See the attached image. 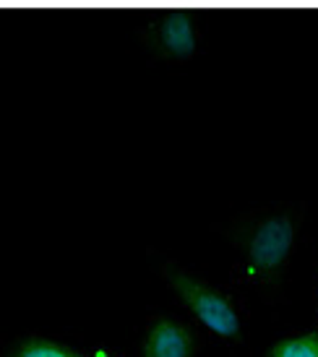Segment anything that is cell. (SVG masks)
<instances>
[{"instance_id": "cell-1", "label": "cell", "mask_w": 318, "mask_h": 357, "mask_svg": "<svg viewBox=\"0 0 318 357\" xmlns=\"http://www.w3.org/2000/svg\"><path fill=\"white\" fill-rule=\"evenodd\" d=\"M303 204L259 206L217 225L235 253L229 266L232 287L256 295L264 305H282L287 277L303 240Z\"/></svg>"}, {"instance_id": "cell-2", "label": "cell", "mask_w": 318, "mask_h": 357, "mask_svg": "<svg viewBox=\"0 0 318 357\" xmlns=\"http://www.w3.org/2000/svg\"><path fill=\"white\" fill-rule=\"evenodd\" d=\"M151 268L162 284L172 292L183 313H188L214 342L240 355L250 344L248 303L238 287H222L211 279L199 277L186 264L167 253L151 250Z\"/></svg>"}, {"instance_id": "cell-3", "label": "cell", "mask_w": 318, "mask_h": 357, "mask_svg": "<svg viewBox=\"0 0 318 357\" xmlns=\"http://www.w3.org/2000/svg\"><path fill=\"white\" fill-rule=\"evenodd\" d=\"M209 339L188 313L151 310L144 318L133 357H206Z\"/></svg>"}, {"instance_id": "cell-4", "label": "cell", "mask_w": 318, "mask_h": 357, "mask_svg": "<svg viewBox=\"0 0 318 357\" xmlns=\"http://www.w3.org/2000/svg\"><path fill=\"white\" fill-rule=\"evenodd\" d=\"M159 10H162V16L146 19L144 42L162 60L186 63V60H190L199 52L201 42H204V31H206L204 24L183 3L159 6Z\"/></svg>"}, {"instance_id": "cell-5", "label": "cell", "mask_w": 318, "mask_h": 357, "mask_svg": "<svg viewBox=\"0 0 318 357\" xmlns=\"http://www.w3.org/2000/svg\"><path fill=\"white\" fill-rule=\"evenodd\" d=\"M0 357H118L112 349L81 347L73 342L47 337L42 331H21L0 342Z\"/></svg>"}, {"instance_id": "cell-6", "label": "cell", "mask_w": 318, "mask_h": 357, "mask_svg": "<svg viewBox=\"0 0 318 357\" xmlns=\"http://www.w3.org/2000/svg\"><path fill=\"white\" fill-rule=\"evenodd\" d=\"M264 357H318V326L285 331L268 344Z\"/></svg>"}, {"instance_id": "cell-7", "label": "cell", "mask_w": 318, "mask_h": 357, "mask_svg": "<svg viewBox=\"0 0 318 357\" xmlns=\"http://www.w3.org/2000/svg\"><path fill=\"white\" fill-rule=\"evenodd\" d=\"M313 324L318 326V274H316V300H313Z\"/></svg>"}]
</instances>
